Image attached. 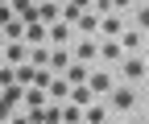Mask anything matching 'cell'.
<instances>
[{"label":"cell","mask_w":149,"mask_h":124,"mask_svg":"<svg viewBox=\"0 0 149 124\" xmlns=\"http://www.w3.org/2000/svg\"><path fill=\"white\" fill-rule=\"evenodd\" d=\"M74 25H79L83 33H95V29H100V17H79V21H74Z\"/></svg>","instance_id":"2e32d148"},{"label":"cell","mask_w":149,"mask_h":124,"mask_svg":"<svg viewBox=\"0 0 149 124\" xmlns=\"http://www.w3.org/2000/svg\"><path fill=\"white\" fill-rule=\"evenodd\" d=\"M46 37H50L54 46H66V42H70V29H66V25H54V29H46Z\"/></svg>","instance_id":"30bf717a"},{"label":"cell","mask_w":149,"mask_h":124,"mask_svg":"<svg viewBox=\"0 0 149 124\" xmlns=\"http://www.w3.org/2000/svg\"><path fill=\"white\" fill-rule=\"evenodd\" d=\"M0 66H4V58H0Z\"/></svg>","instance_id":"ffe728a7"},{"label":"cell","mask_w":149,"mask_h":124,"mask_svg":"<svg viewBox=\"0 0 149 124\" xmlns=\"http://www.w3.org/2000/svg\"><path fill=\"white\" fill-rule=\"evenodd\" d=\"M66 66H70V54H66V46L50 50V62H46V70H50V75H62Z\"/></svg>","instance_id":"3957f363"},{"label":"cell","mask_w":149,"mask_h":124,"mask_svg":"<svg viewBox=\"0 0 149 124\" xmlns=\"http://www.w3.org/2000/svg\"><path fill=\"white\" fill-rule=\"evenodd\" d=\"M46 91H50L54 99H66V91H70V83H66V79H58V75H54V79H50V87H46Z\"/></svg>","instance_id":"9c48e42d"},{"label":"cell","mask_w":149,"mask_h":124,"mask_svg":"<svg viewBox=\"0 0 149 124\" xmlns=\"http://www.w3.org/2000/svg\"><path fill=\"white\" fill-rule=\"evenodd\" d=\"M124 75L133 79V83H141V79H145V58H137V54H128V58H124Z\"/></svg>","instance_id":"5b68a950"},{"label":"cell","mask_w":149,"mask_h":124,"mask_svg":"<svg viewBox=\"0 0 149 124\" xmlns=\"http://www.w3.org/2000/svg\"><path fill=\"white\" fill-rule=\"evenodd\" d=\"M8 21H13V8H8V4H0V29H4Z\"/></svg>","instance_id":"ac0fdd59"},{"label":"cell","mask_w":149,"mask_h":124,"mask_svg":"<svg viewBox=\"0 0 149 124\" xmlns=\"http://www.w3.org/2000/svg\"><path fill=\"white\" fill-rule=\"evenodd\" d=\"M108 99H112V108L128 112V108L137 103V91H133V87H112V91H108Z\"/></svg>","instance_id":"6da1fadb"},{"label":"cell","mask_w":149,"mask_h":124,"mask_svg":"<svg viewBox=\"0 0 149 124\" xmlns=\"http://www.w3.org/2000/svg\"><path fill=\"white\" fill-rule=\"evenodd\" d=\"M62 124H83V112L74 108V103H66L62 108Z\"/></svg>","instance_id":"9a60e30c"},{"label":"cell","mask_w":149,"mask_h":124,"mask_svg":"<svg viewBox=\"0 0 149 124\" xmlns=\"http://www.w3.org/2000/svg\"><path fill=\"white\" fill-rule=\"evenodd\" d=\"M79 17H83V8H74V4H66V8H62V21H66V25H74Z\"/></svg>","instance_id":"e0dca14e"},{"label":"cell","mask_w":149,"mask_h":124,"mask_svg":"<svg viewBox=\"0 0 149 124\" xmlns=\"http://www.w3.org/2000/svg\"><path fill=\"white\" fill-rule=\"evenodd\" d=\"M124 50H120V42H104V46H95V58H120Z\"/></svg>","instance_id":"8fae6325"},{"label":"cell","mask_w":149,"mask_h":124,"mask_svg":"<svg viewBox=\"0 0 149 124\" xmlns=\"http://www.w3.org/2000/svg\"><path fill=\"white\" fill-rule=\"evenodd\" d=\"M91 58H95V42H79V50H74V62H91Z\"/></svg>","instance_id":"ba28073f"},{"label":"cell","mask_w":149,"mask_h":124,"mask_svg":"<svg viewBox=\"0 0 149 124\" xmlns=\"http://www.w3.org/2000/svg\"><path fill=\"white\" fill-rule=\"evenodd\" d=\"M58 79H66L70 87H79V83H87V66H83V62H74V58H70V66L62 70V75H58Z\"/></svg>","instance_id":"277c9868"},{"label":"cell","mask_w":149,"mask_h":124,"mask_svg":"<svg viewBox=\"0 0 149 124\" xmlns=\"http://www.w3.org/2000/svg\"><path fill=\"white\" fill-rule=\"evenodd\" d=\"M120 29H124V21H120V17H112V12H108V17H100V29H95V33H104V37H116Z\"/></svg>","instance_id":"8992f818"},{"label":"cell","mask_w":149,"mask_h":124,"mask_svg":"<svg viewBox=\"0 0 149 124\" xmlns=\"http://www.w3.org/2000/svg\"><path fill=\"white\" fill-rule=\"evenodd\" d=\"M46 62H50V50L33 46V50H29V66H46Z\"/></svg>","instance_id":"5bb4252c"},{"label":"cell","mask_w":149,"mask_h":124,"mask_svg":"<svg viewBox=\"0 0 149 124\" xmlns=\"http://www.w3.org/2000/svg\"><path fill=\"white\" fill-rule=\"evenodd\" d=\"M66 99L74 103V108H87V103H91V99H95V95H91V91H87V83H79V87H70V91H66Z\"/></svg>","instance_id":"52a82bcc"},{"label":"cell","mask_w":149,"mask_h":124,"mask_svg":"<svg viewBox=\"0 0 149 124\" xmlns=\"http://www.w3.org/2000/svg\"><path fill=\"white\" fill-rule=\"evenodd\" d=\"M141 46V33L137 29H120V50H137Z\"/></svg>","instance_id":"7c38bea8"},{"label":"cell","mask_w":149,"mask_h":124,"mask_svg":"<svg viewBox=\"0 0 149 124\" xmlns=\"http://www.w3.org/2000/svg\"><path fill=\"white\" fill-rule=\"evenodd\" d=\"M8 116H13V103H4V99H0V124H4Z\"/></svg>","instance_id":"d6986e66"},{"label":"cell","mask_w":149,"mask_h":124,"mask_svg":"<svg viewBox=\"0 0 149 124\" xmlns=\"http://www.w3.org/2000/svg\"><path fill=\"white\" fill-rule=\"evenodd\" d=\"M21 99L29 103V108H33V112H37V108H42V103H46V95H42V91H37V87H33V91H29V87H25V91H21Z\"/></svg>","instance_id":"4fadbf2b"},{"label":"cell","mask_w":149,"mask_h":124,"mask_svg":"<svg viewBox=\"0 0 149 124\" xmlns=\"http://www.w3.org/2000/svg\"><path fill=\"white\" fill-rule=\"evenodd\" d=\"M87 91H91V95H104V99H108V91H112V75H108V70H95V75L87 79Z\"/></svg>","instance_id":"7a4b0ae2"}]
</instances>
